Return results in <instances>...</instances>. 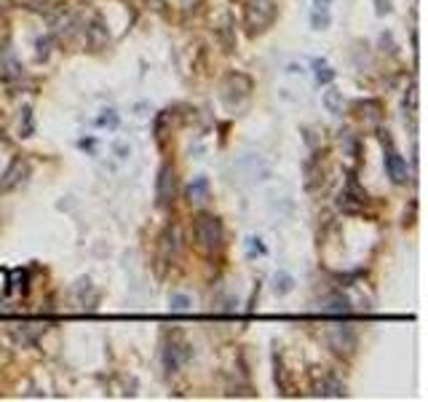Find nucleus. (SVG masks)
I'll return each instance as SVG.
<instances>
[{"label":"nucleus","mask_w":428,"mask_h":402,"mask_svg":"<svg viewBox=\"0 0 428 402\" xmlns=\"http://www.w3.org/2000/svg\"><path fill=\"white\" fill-rule=\"evenodd\" d=\"M99 123H102V126H118V115H115L113 110H108V115H102Z\"/></svg>","instance_id":"nucleus-20"},{"label":"nucleus","mask_w":428,"mask_h":402,"mask_svg":"<svg viewBox=\"0 0 428 402\" xmlns=\"http://www.w3.org/2000/svg\"><path fill=\"white\" fill-rule=\"evenodd\" d=\"M164 3L166 0H150V6H153L155 11H161V9H164Z\"/></svg>","instance_id":"nucleus-24"},{"label":"nucleus","mask_w":428,"mask_h":402,"mask_svg":"<svg viewBox=\"0 0 428 402\" xmlns=\"http://www.w3.org/2000/svg\"><path fill=\"white\" fill-rule=\"evenodd\" d=\"M30 175V167H27V161H22V158H16L11 164V169L6 172V180L0 182V190H11L16 188L19 182H24V177Z\"/></svg>","instance_id":"nucleus-9"},{"label":"nucleus","mask_w":428,"mask_h":402,"mask_svg":"<svg viewBox=\"0 0 428 402\" xmlns=\"http://www.w3.org/2000/svg\"><path fill=\"white\" fill-rule=\"evenodd\" d=\"M48 46H51V41H48V38H41V41H38V56H48Z\"/></svg>","instance_id":"nucleus-21"},{"label":"nucleus","mask_w":428,"mask_h":402,"mask_svg":"<svg viewBox=\"0 0 428 402\" xmlns=\"http://www.w3.org/2000/svg\"><path fill=\"white\" fill-rule=\"evenodd\" d=\"M330 344L338 354H343V351H345V354H351L353 349H356V333H353L351 327H332Z\"/></svg>","instance_id":"nucleus-8"},{"label":"nucleus","mask_w":428,"mask_h":402,"mask_svg":"<svg viewBox=\"0 0 428 402\" xmlns=\"http://www.w3.org/2000/svg\"><path fill=\"white\" fill-rule=\"evenodd\" d=\"M209 199V180L207 177H198L187 185V201L190 204H204Z\"/></svg>","instance_id":"nucleus-11"},{"label":"nucleus","mask_w":428,"mask_h":402,"mask_svg":"<svg viewBox=\"0 0 428 402\" xmlns=\"http://www.w3.org/2000/svg\"><path fill=\"white\" fill-rule=\"evenodd\" d=\"M310 386H313L316 397H345V383L338 376H332V373H321V376L313 373Z\"/></svg>","instance_id":"nucleus-4"},{"label":"nucleus","mask_w":428,"mask_h":402,"mask_svg":"<svg viewBox=\"0 0 428 402\" xmlns=\"http://www.w3.org/2000/svg\"><path fill=\"white\" fill-rule=\"evenodd\" d=\"M292 284H295V279L289 274H276V284H273L276 295H286V292L292 290Z\"/></svg>","instance_id":"nucleus-15"},{"label":"nucleus","mask_w":428,"mask_h":402,"mask_svg":"<svg viewBox=\"0 0 428 402\" xmlns=\"http://www.w3.org/2000/svg\"><path fill=\"white\" fill-rule=\"evenodd\" d=\"M190 357H193V349H190V344H185L182 338H172V341L166 344V349H164V365H166V370H169V373L179 370Z\"/></svg>","instance_id":"nucleus-3"},{"label":"nucleus","mask_w":428,"mask_h":402,"mask_svg":"<svg viewBox=\"0 0 428 402\" xmlns=\"http://www.w3.org/2000/svg\"><path fill=\"white\" fill-rule=\"evenodd\" d=\"M335 78V70L330 65H324V62H316V81L318 83H330Z\"/></svg>","instance_id":"nucleus-17"},{"label":"nucleus","mask_w":428,"mask_h":402,"mask_svg":"<svg viewBox=\"0 0 428 402\" xmlns=\"http://www.w3.org/2000/svg\"><path fill=\"white\" fill-rule=\"evenodd\" d=\"M324 108H327L332 115H340L343 113V91H338V89L324 91Z\"/></svg>","instance_id":"nucleus-14"},{"label":"nucleus","mask_w":428,"mask_h":402,"mask_svg":"<svg viewBox=\"0 0 428 402\" xmlns=\"http://www.w3.org/2000/svg\"><path fill=\"white\" fill-rule=\"evenodd\" d=\"M321 311L324 314H351V301L345 298V295H332L327 301L321 303Z\"/></svg>","instance_id":"nucleus-12"},{"label":"nucleus","mask_w":428,"mask_h":402,"mask_svg":"<svg viewBox=\"0 0 428 402\" xmlns=\"http://www.w3.org/2000/svg\"><path fill=\"white\" fill-rule=\"evenodd\" d=\"M388 11H391L388 0H377V14H388Z\"/></svg>","instance_id":"nucleus-23"},{"label":"nucleus","mask_w":428,"mask_h":402,"mask_svg":"<svg viewBox=\"0 0 428 402\" xmlns=\"http://www.w3.org/2000/svg\"><path fill=\"white\" fill-rule=\"evenodd\" d=\"M177 249H179V244H177V228H166L164 236H161V260L172 263L177 257Z\"/></svg>","instance_id":"nucleus-10"},{"label":"nucleus","mask_w":428,"mask_h":402,"mask_svg":"<svg viewBox=\"0 0 428 402\" xmlns=\"http://www.w3.org/2000/svg\"><path fill=\"white\" fill-rule=\"evenodd\" d=\"M252 91V81L246 78V76H228L225 81V86H222V97L228 105H241V100Z\"/></svg>","instance_id":"nucleus-6"},{"label":"nucleus","mask_w":428,"mask_h":402,"mask_svg":"<svg viewBox=\"0 0 428 402\" xmlns=\"http://www.w3.org/2000/svg\"><path fill=\"white\" fill-rule=\"evenodd\" d=\"M3 292H9V271L0 268V295H3Z\"/></svg>","instance_id":"nucleus-22"},{"label":"nucleus","mask_w":428,"mask_h":402,"mask_svg":"<svg viewBox=\"0 0 428 402\" xmlns=\"http://www.w3.org/2000/svg\"><path fill=\"white\" fill-rule=\"evenodd\" d=\"M385 172H388V177L394 180L396 185H404L407 177H409V169H407V161L399 153H396L391 143H388V153H385Z\"/></svg>","instance_id":"nucleus-7"},{"label":"nucleus","mask_w":428,"mask_h":402,"mask_svg":"<svg viewBox=\"0 0 428 402\" xmlns=\"http://www.w3.org/2000/svg\"><path fill=\"white\" fill-rule=\"evenodd\" d=\"M169 309L172 311H187L190 309V298L187 295H172L169 298Z\"/></svg>","instance_id":"nucleus-18"},{"label":"nucleus","mask_w":428,"mask_h":402,"mask_svg":"<svg viewBox=\"0 0 428 402\" xmlns=\"http://www.w3.org/2000/svg\"><path fill=\"white\" fill-rule=\"evenodd\" d=\"M19 132H22V137H30L33 134V110L24 105L22 108V118H19Z\"/></svg>","instance_id":"nucleus-16"},{"label":"nucleus","mask_w":428,"mask_h":402,"mask_svg":"<svg viewBox=\"0 0 428 402\" xmlns=\"http://www.w3.org/2000/svg\"><path fill=\"white\" fill-rule=\"evenodd\" d=\"M193 236H196V244L204 252H214L222 247V223L220 217L214 215H198L196 223H193Z\"/></svg>","instance_id":"nucleus-1"},{"label":"nucleus","mask_w":428,"mask_h":402,"mask_svg":"<svg viewBox=\"0 0 428 402\" xmlns=\"http://www.w3.org/2000/svg\"><path fill=\"white\" fill-rule=\"evenodd\" d=\"M276 19V0H249L246 3V14H244V22L249 35H257L268 30Z\"/></svg>","instance_id":"nucleus-2"},{"label":"nucleus","mask_w":428,"mask_h":402,"mask_svg":"<svg viewBox=\"0 0 428 402\" xmlns=\"http://www.w3.org/2000/svg\"><path fill=\"white\" fill-rule=\"evenodd\" d=\"M86 35L91 38V46H94V48H99V46L108 41V27H105V24H102V19L97 16V19H94V22L86 27Z\"/></svg>","instance_id":"nucleus-13"},{"label":"nucleus","mask_w":428,"mask_h":402,"mask_svg":"<svg viewBox=\"0 0 428 402\" xmlns=\"http://www.w3.org/2000/svg\"><path fill=\"white\" fill-rule=\"evenodd\" d=\"M174 193H177L174 169L166 164V167H161V172H158V185H155V201H158V207H169V204L174 201Z\"/></svg>","instance_id":"nucleus-5"},{"label":"nucleus","mask_w":428,"mask_h":402,"mask_svg":"<svg viewBox=\"0 0 428 402\" xmlns=\"http://www.w3.org/2000/svg\"><path fill=\"white\" fill-rule=\"evenodd\" d=\"M359 110H367V118H370V121H377V118H380V105H377V102H362Z\"/></svg>","instance_id":"nucleus-19"}]
</instances>
